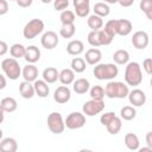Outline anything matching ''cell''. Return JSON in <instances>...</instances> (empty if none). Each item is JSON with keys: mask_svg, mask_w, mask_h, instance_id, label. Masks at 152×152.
<instances>
[{"mask_svg": "<svg viewBox=\"0 0 152 152\" xmlns=\"http://www.w3.org/2000/svg\"><path fill=\"white\" fill-rule=\"evenodd\" d=\"M124 78L127 86H139L142 82V71L140 64L137 62H128L125 68Z\"/></svg>", "mask_w": 152, "mask_h": 152, "instance_id": "1", "label": "cell"}, {"mask_svg": "<svg viewBox=\"0 0 152 152\" xmlns=\"http://www.w3.org/2000/svg\"><path fill=\"white\" fill-rule=\"evenodd\" d=\"M94 76L95 78L100 80V81H104V80H114L118 74H119V69L114 63H97L94 66Z\"/></svg>", "mask_w": 152, "mask_h": 152, "instance_id": "2", "label": "cell"}, {"mask_svg": "<svg viewBox=\"0 0 152 152\" xmlns=\"http://www.w3.org/2000/svg\"><path fill=\"white\" fill-rule=\"evenodd\" d=\"M128 91V86L120 81H109L104 87V95L109 99H125Z\"/></svg>", "mask_w": 152, "mask_h": 152, "instance_id": "3", "label": "cell"}, {"mask_svg": "<svg viewBox=\"0 0 152 152\" xmlns=\"http://www.w3.org/2000/svg\"><path fill=\"white\" fill-rule=\"evenodd\" d=\"M1 69L5 72V75L10 80H12V81L18 80L19 76L21 75V68L19 65V62L15 58H13V57L2 59V62H1Z\"/></svg>", "mask_w": 152, "mask_h": 152, "instance_id": "4", "label": "cell"}, {"mask_svg": "<svg viewBox=\"0 0 152 152\" xmlns=\"http://www.w3.org/2000/svg\"><path fill=\"white\" fill-rule=\"evenodd\" d=\"M44 31V21L42 19H31L23 28V36L26 39H33Z\"/></svg>", "mask_w": 152, "mask_h": 152, "instance_id": "5", "label": "cell"}, {"mask_svg": "<svg viewBox=\"0 0 152 152\" xmlns=\"http://www.w3.org/2000/svg\"><path fill=\"white\" fill-rule=\"evenodd\" d=\"M46 124H48V128H49L50 132L53 133V134H61V133H63L64 129H65V125H64L63 116H62V114L58 113V112H52V113H50L49 116H48Z\"/></svg>", "mask_w": 152, "mask_h": 152, "instance_id": "6", "label": "cell"}, {"mask_svg": "<svg viewBox=\"0 0 152 152\" xmlns=\"http://www.w3.org/2000/svg\"><path fill=\"white\" fill-rule=\"evenodd\" d=\"M103 109H104L103 100H94V99H91V100L84 102L83 106H82L83 114L87 115V116H95V115L100 114Z\"/></svg>", "mask_w": 152, "mask_h": 152, "instance_id": "7", "label": "cell"}, {"mask_svg": "<svg viewBox=\"0 0 152 152\" xmlns=\"http://www.w3.org/2000/svg\"><path fill=\"white\" fill-rule=\"evenodd\" d=\"M64 125L69 129H78L86 125V115L80 112L70 113L64 120Z\"/></svg>", "mask_w": 152, "mask_h": 152, "instance_id": "8", "label": "cell"}, {"mask_svg": "<svg viewBox=\"0 0 152 152\" xmlns=\"http://www.w3.org/2000/svg\"><path fill=\"white\" fill-rule=\"evenodd\" d=\"M59 43V38L57 36L56 32L53 31H46L43 33L42 38H40V44L43 48H45L46 50H52L55 49Z\"/></svg>", "mask_w": 152, "mask_h": 152, "instance_id": "9", "label": "cell"}, {"mask_svg": "<svg viewBox=\"0 0 152 152\" xmlns=\"http://www.w3.org/2000/svg\"><path fill=\"white\" fill-rule=\"evenodd\" d=\"M128 101L131 104H133V107H141L146 103V94L145 91H142L141 89H133L131 91H128Z\"/></svg>", "mask_w": 152, "mask_h": 152, "instance_id": "10", "label": "cell"}, {"mask_svg": "<svg viewBox=\"0 0 152 152\" xmlns=\"http://www.w3.org/2000/svg\"><path fill=\"white\" fill-rule=\"evenodd\" d=\"M148 42H150V38H148L147 32L145 31H137L132 36V44L138 50L146 49L148 45Z\"/></svg>", "mask_w": 152, "mask_h": 152, "instance_id": "11", "label": "cell"}, {"mask_svg": "<svg viewBox=\"0 0 152 152\" xmlns=\"http://www.w3.org/2000/svg\"><path fill=\"white\" fill-rule=\"evenodd\" d=\"M75 8V15L80 18H86L90 11V0H72Z\"/></svg>", "mask_w": 152, "mask_h": 152, "instance_id": "12", "label": "cell"}, {"mask_svg": "<svg viewBox=\"0 0 152 152\" xmlns=\"http://www.w3.org/2000/svg\"><path fill=\"white\" fill-rule=\"evenodd\" d=\"M70 97H71V91L68 88V86H64V84L59 86L53 93V100L61 104L66 103L70 100Z\"/></svg>", "mask_w": 152, "mask_h": 152, "instance_id": "13", "label": "cell"}, {"mask_svg": "<svg viewBox=\"0 0 152 152\" xmlns=\"http://www.w3.org/2000/svg\"><path fill=\"white\" fill-rule=\"evenodd\" d=\"M21 76L24 77V81H27V82H34L38 77V68L32 64V63H28L26 64L23 70H21Z\"/></svg>", "mask_w": 152, "mask_h": 152, "instance_id": "14", "label": "cell"}, {"mask_svg": "<svg viewBox=\"0 0 152 152\" xmlns=\"http://www.w3.org/2000/svg\"><path fill=\"white\" fill-rule=\"evenodd\" d=\"M102 58V52L96 49V48H91L89 50L86 51V55H84V61L87 64H90V65H95L97 63H100Z\"/></svg>", "mask_w": 152, "mask_h": 152, "instance_id": "15", "label": "cell"}, {"mask_svg": "<svg viewBox=\"0 0 152 152\" xmlns=\"http://www.w3.org/2000/svg\"><path fill=\"white\" fill-rule=\"evenodd\" d=\"M133 25L128 19H116V36H128Z\"/></svg>", "mask_w": 152, "mask_h": 152, "instance_id": "16", "label": "cell"}, {"mask_svg": "<svg viewBox=\"0 0 152 152\" xmlns=\"http://www.w3.org/2000/svg\"><path fill=\"white\" fill-rule=\"evenodd\" d=\"M40 50L34 46V45H30L25 49V55H24V58L27 63H32L34 64L36 62H38L40 59Z\"/></svg>", "mask_w": 152, "mask_h": 152, "instance_id": "17", "label": "cell"}, {"mask_svg": "<svg viewBox=\"0 0 152 152\" xmlns=\"http://www.w3.org/2000/svg\"><path fill=\"white\" fill-rule=\"evenodd\" d=\"M83 51H84V44H83V42H81L78 39L70 40L66 45V52L71 56H78Z\"/></svg>", "mask_w": 152, "mask_h": 152, "instance_id": "18", "label": "cell"}, {"mask_svg": "<svg viewBox=\"0 0 152 152\" xmlns=\"http://www.w3.org/2000/svg\"><path fill=\"white\" fill-rule=\"evenodd\" d=\"M18 150V142L14 138L7 137L0 140V151L1 152H15Z\"/></svg>", "mask_w": 152, "mask_h": 152, "instance_id": "19", "label": "cell"}, {"mask_svg": "<svg viewBox=\"0 0 152 152\" xmlns=\"http://www.w3.org/2000/svg\"><path fill=\"white\" fill-rule=\"evenodd\" d=\"M90 88V83L87 78H77L76 81L72 82V89L76 94L78 95H82V94H86Z\"/></svg>", "mask_w": 152, "mask_h": 152, "instance_id": "20", "label": "cell"}, {"mask_svg": "<svg viewBox=\"0 0 152 152\" xmlns=\"http://www.w3.org/2000/svg\"><path fill=\"white\" fill-rule=\"evenodd\" d=\"M33 88H34L36 95H38L39 97H43V99L46 97L50 93V88L44 80H36L33 82Z\"/></svg>", "mask_w": 152, "mask_h": 152, "instance_id": "21", "label": "cell"}, {"mask_svg": "<svg viewBox=\"0 0 152 152\" xmlns=\"http://www.w3.org/2000/svg\"><path fill=\"white\" fill-rule=\"evenodd\" d=\"M19 93L21 95V97L28 100V99H32L36 93H34V88H33V84H31V82H27V81H23L20 84H19Z\"/></svg>", "mask_w": 152, "mask_h": 152, "instance_id": "22", "label": "cell"}, {"mask_svg": "<svg viewBox=\"0 0 152 152\" xmlns=\"http://www.w3.org/2000/svg\"><path fill=\"white\" fill-rule=\"evenodd\" d=\"M58 80L64 86H69L74 81H75V72L71 68H66V69H63L59 71V76H58Z\"/></svg>", "mask_w": 152, "mask_h": 152, "instance_id": "23", "label": "cell"}, {"mask_svg": "<svg viewBox=\"0 0 152 152\" xmlns=\"http://www.w3.org/2000/svg\"><path fill=\"white\" fill-rule=\"evenodd\" d=\"M43 80L48 83V84H51V83H55L57 80H58V76H59V71L53 68V66H48L46 69H44L43 71Z\"/></svg>", "mask_w": 152, "mask_h": 152, "instance_id": "24", "label": "cell"}, {"mask_svg": "<svg viewBox=\"0 0 152 152\" xmlns=\"http://www.w3.org/2000/svg\"><path fill=\"white\" fill-rule=\"evenodd\" d=\"M0 106H1V108L4 109L5 113H13V112L18 108L17 100H15L14 97H11V96L4 97V99L0 101Z\"/></svg>", "mask_w": 152, "mask_h": 152, "instance_id": "25", "label": "cell"}, {"mask_svg": "<svg viewBox=\"0 0 152 152\" xmlns=\"http://www.w3.org/2000/svg\"><path fill=\"white\" fill-rule=\"evenodd\" d=\"M124 141H125L126 147H127L128 150H131V151H137V150L139 148V146H140L139 138H138V135L134 134V133H127V134L125 135Z\"/></svg>", "mask_w": 152, "mask_h": 152, "instance_id": "26", "label": "cell"}, {"mask_svg": "<svg viewBox=\"0 0 152 152\" xmlns=\"http://www.w3.org/2000/svg\"><path fill=\"white\" fill-rule=\"evenodd\" d=\"M113 61L115 64H119V65H125L129 62V53L127 50H124V49H120V50H116L114 53H113Z\"/></svg>", "mask_w": 152, "mask_h": 152, "instance_id": "27", "label": "cell"}, {"mask_svg": "<svg viewBox=\"0 0 152 152\" xmlns=\"http://www.w3.org/2000/svg\"><path fill=\"white\" fill-rule=\"evenodd\" d=\"M121 127H122L121 118H119V116H116V115L110 120V122H109V124H107V125H106V128H107L108 133H110V134H113V135L118 134V133L120 132Z\"/></svg>", "mask_w": 152, "mask_h": 152, "instance_id": "28", "label": "cell"}, {"mask_svg": "<svg viewBox=\"0 0 152 152\" xmlns=\"http://www.w3.org/2000/svg\"><path fill=\"white\" fill-rule=\"evenodd\" d=\"M93 11H94V14L103 18V17H107L109 15L110 13V8L108 6V4L103 2V1H100V2H96L93 7Z\"/></svg>", "mask_w": 152, "mask_h": 152, "instance_id": "29", "label": "cell"}, {"mask_svg": "<svg viewBox=\"0 0 152 152\" xmlns=\"http://www.w3.org/2000/svg\"><path fill=\"white\" fill-rule=\"evenodd\" d=\"M70 66L74 70V72L81 74V72H83L87 69V63H86L84 58H82V57H75V58H72V61L70 63Z\"/></svg>", "mask_w": 152, "mask_h": 152, "instance_id": "30", "label": "cell"}, {"mask_svg": "<svg viewBox=\"0 0 152 152\" xmlns=\"http://www.w3.org/2000/svg\"><path fill=\"white\" fill-rule=\"evenodd\" d=\"M135 116H137V110L133 106H124L120 109V118L126 121H131Z\"/></svg>", "mask_w": 152, "mask_h": 152, "instance_id": "31", "label": "cell"}, {"mask_svg": "<svg viewBox=\"0 0 152 152\" xmlns=\"http://www.w3.org/2000/svg\"><path fill=\"white\" fill-rule=\"evenodd\" d=\"M25 46L23 44H19V43H14L13 45H11L10 48V55L15 58V59H19V58H24V55H25Z\"/></svg>", "mask_w": 152, "mask_h": 152, "instance_id": "32", "label": "cell"}, {"mask_svg": "<svg viewBox=\"0 0 152 152\" xmlns=\"http://www.w3.org/2000/svg\"><path fill=\"white\" fill-rule=\"evenodd\" d=\"M87 24L91 30H100L103 26V19L96 14H91L87 19Z\"/></svg>", "mask_w": 152, "mask_h": 152, "instance_id": "33", "label": "cell"}, {"mask_svg": "<svg viewBox=\"0 0 152 152\" xmlns=\"http://www.w3.org/2000/svg\"><path fill=\"white\" fill-rule=\"evenodd\" d=\"M76 32V26L75 24H62V27L59 30V34L62 38H71L74 37Z\"/></svg>", "mask_w": 152, "mask_h": 152, "instance_id": "34", "label": "cell"}, {"mask_svg": "<svg viewBox=\"0 0 152 152\" xmlns=\"http://www.w3.org/2000/svg\"><path fill=\"white\" fill-rule=\"evenodd\" d=\"M76 19V15L72 11L70 10H64L61 12V15H59V20L62 24H74Z\"/></svg>", "mask_w": 152, "mask_h": 152, "instance_id": "35", "label": "cell"}, {"mask_svg": "<svg viewBox=\"0 0 152 152\" xmlns=\"http://www.w3.org/2000/svg\"><path fill=\"white\" fill-rule=\"evenodd\" d=\"M97 33H99V42H100V45H109L114 37L112 34H109L104 28H100L97 30Z\"/></svg>", "mask_w": 152, "mask_h": 152, "instance_id": "36", "label": "cell"}, {"mask_svg": "<svg viewBox=\"0 0 152 152\" xmlns=\"http://www.w3.org/2000/svg\"><path fill=\"white\" fill-rule=\"evenodd\" d=\"M89 94L94 100H103V97L106 96L104 88H102L101 86H93L91 88H89Z\"/></svg>", "mask_w": 152, "mask_h": 152, "instance_id": "37", "label": "cell"}, {"mask_svg": "<svg viewBox=\"0 0 152 152\" xmlns=\"http://www.w3.org/2000/svg\"><path fill=\"white\" fill-rule=\"evenodd\" d=\"M140 10L145 13L148 20H152V0H141Z\"/></svg>", "mask_w": 152, "mask_h": 152, "instance_id": "38", "label": "cell"}, {"mask_svg": "<svg viewBox=\"0 0 152 152\" xmlns=\"http://www.w3.org/2000/svg\"><path fill=\"white\" fill-rule=\"evenodd\" d=\"M88 43L94 46V48H97V46H101L100 45V42H99V33H97V30H91L89 33H88Z\"/></svg>", "mask_w": 152, "mask_h": 152, "instance_id": "39", "label": "cell"}, {"mask_svg": "<svg viewBox=\"0 0 152 152\" xmlns=\"http://www.w3.org/2000/svg\"><path fill=\"white\" fill-rule=\"evenodd\" d=\"M104 30L112 34L113 37L116 36V19H110L104 24Z\"/></svg>", "mask_w": 152, "mask_h": 152, "instance_id": "40", "label": "cell"}, {"mask_svg": "<svg viewBox=\"0 0 152 152\" xmlns=\"http://www.w3.org/2000/svg\"><path fill=\"white\" fill-rule=\"evenodd\" d=\"M69 6V0H53V8L56 11H64Z\"/></svg>", "mask_w": 152, "mask_h": 152, "instance_id": "41", "label": "cell"}, {"mask_svg": "<svg viewBox=\"0 0 152 152\" xmlns=\"http://www.w3.org/2000/svg\"><path fill=\"white\" fill-rule=\"evenodd\" d=\"M114 116H115V113H114V112H106V113H103V114L101 115L100 122H101L103 126H106L107 124L110 122V120H112Z\"/></svg>", "mask_w": 152, "mask_h": 152, "instance_id": "42", "label": "cell"}, {"mask_svg": "<svg viewBox=\"0 0 152 152\" xmlns=\"http://www.w3.org/2000/svg\"><path fill=\"white\" fill-rule=\"evenodd\" d=\"M142 69L146 71L147 75L152 74V58H145L142 62Z\"/></svg>", "mask_w": 152, "mask_h": 152, "instance_id": "43", "label": "cell"}, {"mask_svg": "<svg viewBox=\"0 0 152 152\" xmlns=\"http://www.w3.org/2000/svg\"><path fill=\"white\" fill-rule=\"evenodd\" d=\"M8 12V2L7 0H0V15H4Z\"/></svg>", "mask_w": 152, "mask_h": 152, "instance_id": "44", "label": "cell"}, {"mask_svg": "<svg viewBox=\"0 0 152 152\" xmlns=\"http://www.w3.org/2000/svg\"><path fill=\"white\" fill-rule=\"evenodd\" d=\"M32 2H33V0H17L18 6L21 7V8H27V7H30V6L32 5Z\"/></svg>", "mask_w": 152, "mask_h": 152, "instance_id": "45", "label": "cell"}, {"mask_svg": "<svg viewBox=\"0 0 152 152\" xmlns=\"http://www.w3.org/2000/svg\"><path fill=\"white\" fill-rule=\"evenodd\" d=\"M8 52V45L6 42L0 40V56H4Z\"/></svg>", "mask_w": 152, "mask_h": 152, "instance_id": "46", "label": "cell"}, {"mask_svg": "<svg viewBox=\"0 0 152 152\" xmlns=\"http://www.w3.org/2000/svg\"><path fill=\"white\" fill-rule=\"evenodd\" d=\"M134 0H118V4H120L122 7H129L132 6Z\"/></svg>", "mask_w": 152, "mask_h": 152, "instance_id": "47", "label": "cell"}, {"mask_svg": "<svg viewBox=\"0 0 152 152\" xmlns=\"http://www.w3.org/2000/svg\"><path fill=\"white\" fill-rule=\"evenodd\" d=\"M146 144L148 147H152V132H147L146 134Z\"/></svg>", "mask_w": 152, "mask_h": 152, "instance_id": "48", "label": "cell"}, {"mask_svg": "<svg viewBox=\"0 0 152 152\" xmlns=\"http://www.w3.org/2000/svg\"><path fill=\"white\" fill-rule=\"evenodd\" d=\"M5 87H6V78H5V76H2L0 74V90L4 89Z\"/></svg>", "mask_w": 152, "mask_h": 152, "instance_id": "49", "label": "cell"}, {"mask_svg": "<svg viewBox=\"0 0 152 152\" xmlns=\"http://www.w3.org/2000/svg\"><path fill=\"white\" fill-rule=\"evenodd\" d=\"M4 119H5V112H4V109H2L1 106H0V124H2Z\"/></svg>", "mask_w": 152, "mask_h": 152, "instance_id": "50", "label": "cell"}, {"mask_svg": "<svg viewBox=\"0 0 152 152\" xmlns=\"http://www.w3.org/2000/svg\"><path fill=\"white\" fill-rule=\"evenodd\" d=\"M106 4H118V0H102Z\"/></svg>", "mask_w": 152, "mask_h": 152, "instance_id": "51", "label": "cell"}, {"mask_svg": "<svg viewBox=\"0 0 152 152\" xmlns=\"http://www.w3.org/2000/svg\"><path fill=\"white\" fill-rule=\"evenodd\" d=\"M138 150H139L140 152H142V151H152V147H148V146H147V147H142V148H138Z\"/></svg>", "mask_w": 152, "mask_h": 152, "instance_id": "52", "label": "cell"}, {"mask_svg": "<svg viewBox=\"0 0 152 152\" xmlns=\"http://www.w3.org/2000/svg\"><path fill=\"white\" fill-rule=\"evenodd\" d=\"M43 4H50L51 1H53V0H40Z\"/></svg>", "mask_w": 152, "mask_h": 152, "instance_id": "53", "label": "cell"}, {"mask_svg": "<svg viewBox=\"0 0 152 152\" xmlns=\"http://www.w3.org/2000/svg\"><path fill=\"white\" fill-rule=\"evenodd\" d=\"M2 134H4V133H2V129H1V128H0V140H1V139H2Z\"/></svg>", "mask_w": 152, "mask_h": 152, "instance_id": "54", "label": "cell"}, {"mask_svg": "<svg viewBox=\"0 0 152 152\" xmlns=\"http://www.w3.org/2000/svg\"><path fill=\"white\" fill-rule=\"evenodd\" d=\"M10 1H17V0H10Z\"/></svg>", "mask_w": 152, "mask_h": 152, "instance_id": "55", "label": "cell"}]
</instances>
